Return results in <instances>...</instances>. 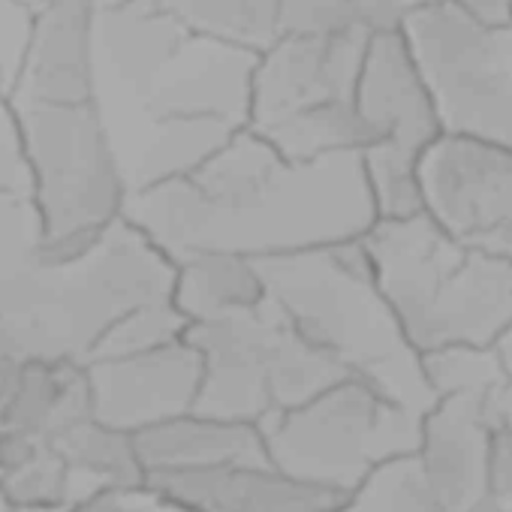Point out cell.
I'll list each match as a JSON object with an SVG mask.
<instances>
[{
	"label": "cell",
	"instance_id": "1",
	"mask_svg": "<svg viewBox=\"0 0 512 512\" xmlns=\"http://www.w3.org/2000/svg\"><path fill=\"white\" fill-rule=\"evenodd\" d=\"M121 217L172 266L202 250L275 260L356 244L380 220L362 154L284 160L250 127L193 175L127 193Z\"/></svg>",
	"mask_w": 512,
	"mask_h": 512
},
{
	"label": "cell",
	"instance_id": "14",
	"mask_svg": "<svg viewBox=\"0 0 512 512\" xmlns=\"http://www.w3.org/2000/svg\"><path fill=\"white\" fill-rule=\"evenodd\" d=\"M491 446L479 398H437L422 416L416 461L443 512H467L491 497Z\"/></svg>",
	"mask_w": 512,
	"mask_h": 512
},
{
	"label": "cell",
	"instance_id": "33",
	"mask_svg": "<svg viewBox=\"0 0 512 512\" xmlns=\"http://www.w3.org/2000/svg\"><path fill=\"white\" fill-rule=\"evenodd\" d=\"M467 512H512V497H497V494H491V497H485L482 503H476V506L467 509Z\"/></svg>",
	"mask_w": 512,
	"mask_h": 512
},
{
	"label": "cell",
	"instance_id": "6",
	"mask_svg": "<svg viewBox=\"0 0 512 512\" xmlns=\"http://www.w3.org/2000/svg\"><path fill=\"white\" fill-rule=\"evenodd\" d=\"M31 199L43 223L40 263H70L124 214L127 181L100 103L16 106Z\"/></svg>",
	"mask_w": 512,
	"mask_h": 512
},
{
	"label": "cell",
	"instance_id": "12",
	"mask_svg": "<svg viewBox=\"0 0 512 512\" xmlns=\"http://www.w3.org/2000/svg\"><path fill=\"white\" fill-rule=\"evenodd\" d=\"M368 40L344 34L329 40L281 37L256 55L247 127L263 133L299 112L353 100Z\"/></svg>",
	"mask_w": 512,
	"mask_h": 512
},
{
	"label": "cell",
	"instance_id": "34",
	"mask_svg": "<svg viewBox=\"0 0 512 512\" xmlns=\"http://www.w3.org/2000/svg\"><path fill=\"white\" fill-rule=\"evenodd\" d=\"M488 250H494L497 256H503V260L512 266V226H509V229H506V232H503V235L488 247Z\"/></svg>",
	"mask_w": 512,
	"mask_h": 512
},
{
	"label": "cell",
	"instance_id": "24",
	"mask_svg": "<svg viewBox=\"0 0 512 512\" xmlns=\"http://www.w3.org/2000/svg\"><path fill=\"white\" fill-rule=\"evenodd\" d=\"M338 512H443L419 470L416 455L398 458L371 473L353 494H347Z\"/></svg>",
	"mask_w": 512,
	"mask_h": 512
},
{
	"label": "cell",
	"instance_id": "7",
	"mask_svg": "<svg viewBox=\"0 0 512 512\" xmlns=\"http://www.w3.org/2000/svg\"><path fill=\"white\" fill-rule=\"evenodd\" d=\"M419 422L422 416L344 377L302 407L263 422L260 434L275 470L347 497L380 467L416 455Z\"/></svg>",
	"mask_w": 512,
	"mask_h": 512
},
{
	"label": "cell",
	"instance_id": "28",
	"mask_svg": "<svg viewBox=\"0 0 512 512\" xmlns=\"http://www.w3.org/2000/svg\"><path fill=\"white\" fill-rule=\"evenodd\" d=\"M43 247V223L31 196H0V275L34 263Z\"/></svg>",
	"mask_w": 512,
	"mask_h": 512
},
{
	"label": "cell",
	"instance_id": "35",
	"mask_svg": "<svg viewBox=\"0 0 512 512\" xmlns=\"http://www.w3.org/2000/svg\"><path fill=\"white\" fill-rule=\"evenodd\" d=\"M4 97H10V82H7V70H4V64H0V100Z\"/></svg>",
	"mask_w": 512,
	"mask_h": 512
},
{
	"label": "cell",
	"instance_id": "19",
	"mask_svg": "<svg viewBox=\"0 0 512 512\" xmlns=\"http://www.w3.org/2000/svg\"><path fill=\"white\" fill-rule=\"evenodd\" d=\"M97 40L118 79L148 94L187 34L157 0H112L97 13Z\"/></svg>",
	"mask_w": 512,
	"mask_h": 512
},
{
	"label": "cell",
	"instance_id": "9",
	"mask_svg": "<svg viewBox=\"0 0 512 512\" xmlns=\"http://www.w3.org/2000/svg\"><path fill=\"white\" fill-rule=\"evenodd\" d=\"M353 106L371 133L362 163L377 217L398 220L419 214V157L443 133V124L401 34L368 40Z\"/></svg>",
	"mask_w": 512,
	"mask_h": 512
},
{
	"label": "cell",
	"instance_id": "18",
	"mask_svg": "<svg viewBox=\"0 0 512 512\" xmlns=\"http://www.w3.org/2000/svg\"><path fill=\"white\" fill-rule=\"evenodd\" d=\"M133 443L145 479L160 473L269 464L260 428L199 413H187L172 422L154 425L142 434H133Z\"/></svg>",
	"mask_w": 512,
	"mask_h": 512
},
{
	"label": "cell",
	"instance_id": "8",
	"mask_svg": "<svg viewBox=\"0 0 512 512\" xmlns=\"http://www.w3.org/2000/svg\"><path fill=\"white\" fill-rule=\"evenodd\" d=\"M401 37L443 133L512 148V22L488 28L455 4H431L410 13Z\"/></svg>",
	"mask_w": 512,
	"mask_h": 512
},
{
	"label": "cell",
	"instance_id": "25",
	"mask_svg": "<svg viewBox=\"0 0 512 512\" xmlns=\"http://www.w3.org/2000/svg\"><path fill=\"white\" fill-rule=\"evenodd\" d=\"M422 374L434 398H485L506 380L491 347H443L425 353Z\"/></svg>",
	"mask_w": 512,
	"mask_h": 512
},
{
	"label": "cell",
	"instance_id": "10",
	"mask_svg": "<svg viewBox=\"0 0 512 512\" xmlns=\"http://www.w3.org/2000/svg\"><path fill=\"white\" fill-rule=\"evenodd\" d=\"M422 214L446 235L491 247L512 226V148L440 133L416 169Z\"/></svg>",
	"mask_w": 512,
	"mask_h": 512
},
{
	"label": "cell",
	"instance_id": "11",
	"mask_svg": "<svg viewBox=\"0 0 512 512\" xmlns=\"http://www.w3.org/2000/svg\"><path fill=\"white\" fill-rule=\"evenodd\" d=\"M85 374L94 419L133 437L193 413L202 362L199 353L178 338L145 353L91 362Z\"/></svg>",
	"mask_w": 512,
	"mask_h": 512
},
{
	"label": "cell",
	"instance_id": "3",
	"mask_svg": "<svg viewBox=\"0 0 512 512\" xmlns=\"http://www.w3.org/2000/svg\"><path fill=\"white\" fill-rule=\"evenodd\" d=\"M256 266L266 299L347 377L416 416L431 410L437 398L425 383L422 356L377 290L362 241L256 260Z\"/></svg>",
	"mask_w": 512,
	"mask_h": 512
},
{
	"label": "cell",
	"instance_id": "16",
	"mask_svg": "<svg viewBox=\"0 0 512 512\" xmlns=\"http://www.w3.org/2000/svg\"><path fill=\"white\" fill-rule=\"evenodd\" d=\"M145 488L184 512H338L332 491L284 476L272 464L148 476Z\"/></svg>",
	"mask_w": 512,
	"mask_h": 512
},
{
	"label": "cell",
	"instance_id": "15",
	"mask_svg": "<svg viewBox=\"0 0 512 512\" xmlns=\"http://www.w3.org/2000/svg\"><path fill=\"white\" fill-rule=\"evenodd\" d=\"M10 100L16 106L97 103V16L34 10Z\"/></svg>",
	"mask_w": 512,
	"mask_h": 512
},
{
	"label": "cell",
	"instance_id": "30",
	"mask_svg": "<svg viewBox=\"0 0 512 512\" xmlns=\"http://www.w3.org/2000/svg\"><path fill=\"white\" fill-rule=\"evenodd\" d=\"M413 10V0H356V34L365 40L398 37Z\"/></svg>",
	"mask_w": 512,
	"mask_h": 512
},
{
	"label": "cell",
	"instance_id": "36",
	"mask_svg": "<svg viewBox=\"0 0 512 512\" xmlns=\"http://www.w3.org/2000/svg\"><path fill=\"white\" fill-rule=\"evenodd\" d=\"M0 512H16V509L10 506V500H7L4 494H0Z\"/></svg>",
	"mask_w": 512,
	"mask_h": 512
},
{
	"label": "cell",
	"instance_id": "5",
	"mask_svg": "<svg viewBox=\"0 0 512 512\" xmlns=\"http://www.w3.org/2000/svg\"><path fill=\"white\" fill-rule=\"evenodd\" d=\"M184 341L202 362L193 413L211 419L260 428L347 377L269 299L244 314L190 323Z\"/></svg>",
	"mask_w": 512,
	"mask_h": 512
},
{
	"label": "cell",
	"instance_id": "13",
	"mask_svg": "<svg viewBox=\"0 0 512 512\" xmlns=\"http://www.w3.org/2000/svg\"><path fill=\"white\" fill-rule=\"evenodd\" d=\"M253 70V52L187 37L145 94L148 121L211 118L241 130L250 118Z\"/></svg>",
	"mask_w": 512,
	"mask_h": 512
},
{
	"label": "cell",
	"instance_id": "21",
	"mask_svg": "<svg viewBox=\"0 0 512 512\" xmlns=\"http://www.w3.org/2000/svg\"><path fill=\"white\" fill-rule=\"evenodd\" d=\"M49 443L58 449V455L73 473L76 500L103 488L133 491L145 485V470L139 464L133 437L124 431L106 428L97 419H85Z\"/></svg>",
	"mask_w": 512,
	"mask_h": 512
},
{
	"label": "cell",
	"instance_id": "31",
	"mask_svg": "<svg viewBox=\"0 0 512 512\" xmlns=\"http://www.w3.org/2000/svg\"><path fill=\"white\" fill-rule=\"evenodd\" d=\"M112 0H34V10H52V13H100Z\"/></svg>",
	"mask_w": 512,
	"mask_h": 512
},
{
	"label": "cell",
	"instance_id": "37",
	"mask_svg": "<svg viewBox=\"0 0 512 512\" xmlns=\"http://www.w3.org/2000/svg\"><path fill=\"white\" fill-rule=\"evenodd\" d=\"M16 512H34V509H16Z\"/></svg>",
	"mask_w": 512,
	"mask_h": 512
},
{
	"label": "cell",
	"instance_id": "20",
	"mask_svg": "<svg viewBox=\"0 0 512 512\" xmlns=\"http://www.w3.org/2000/svg\"><path fill=\"white\" fill-rule=\"evenodd\" d=\"M169 302L190 326L260 308L266 302V284L256 260L223 250H202L175 263Z\"/></svg>",
	"mask_w": 512,
	"mask_h": 512
},
{
	"label": "cell",
	"instance_id": "4",
	"mask_svg": "<svg viewBox=\"0 0 512 512\" xmlns=\"http://www.w3.org/2000/svg\"><path fill=\"white\" fill-rule=\"evenodd\" d=\"M374 284L419 356L491 347L512 323V266L446 235L422 211L377 220L362 238Z\"/></svg>",
	"mask_w": 512,
	"mask_h": 512
},
{
	"label": "cell",
	"instance_id": "29",
	"mask_svg": "<svg viewBox=\"0 0 512 512\" xmlns=\"http://www.w3.org/2000/svg\"><path fill=\"white\" fill-rule=\"evenodd\" d=\"M0 196H31V163L22 115L10 97L0 100Z\"/></svg>",
	"mask_w": 512,
	"mask_h": 512
},
{
	"label": "cell",
	"instance_id": "23",
	"mask_svg": "<svg viewBox=\"0 0 512 512\" xmlns=\"http://www.w3.org/2000/svg\"><path fill=\"white\" fill-rule=\"evenodd\" d=\"M187 37L263 55L281 40L278 0H157Z\"/></svg>",
	"mask_w": 512,
	"mask_h": 512
},
{
	"label": "cell",
	"instance_id": "32",
	"mask_svg": "<svg viewBox=\"0 0 512 512\" xmlns=\"http://www.w3.org/2000/svg\"><path fill=\"white\" fill-rule=\"evenodd\" d=\"M491 350H494V359H497V365H500L503 377H506V380H512V323H509V326L494 338Z\"/></svg>",
	"mask_w": 512,
	"mask_h": 512
},
{
	"label": "cell",
	"instance_id": "2",
	"mask_svg": "<svg viewBox=\"0 0 512 512\" xmlns=\"http://www.w3.org/2000/svg\"><path fill=\"white\" fill-rule=\"evenodd\" d=\"M175 266L130 223L115 220L70 263H28L0 275V365L43 359L88 365L133 311L172 296Z\"/></svg>",
	"mask_w": 512,
	"mask_h": 512
},
{
	"label": "cell",
	"instance_id": "22",
	"mask_svg": "<svg viewBox=\"0 0 512 512\" xmlns=\"http://www.w3.org/2000/svg\"><path fill=\"white\" fill-rule=\"evenodd\" d=\"M235 127L211 118H163L151 124V136L124 175L127 193L154 187L172 178L193 175L214 151H220Z\"/></svg>",
	"mask_w": 512,
	"mask_h": 512
},
{
	"label": "cell",
	"instance_id": "26",
	"mask_svg": "<svg viewBox=\"0 0 512 512\" xmlns=\"http://www.w3.org/2000/svg\"><path fill=\"white\" fill-rule=\"evenodd\" d=\"M184 332H187V320L172 308V302H157V305H148V308L133 311L130 317H124L100 341V347H97L91 362L145 353V350H154V347H163V344H172V341L184 338Z\"/></svg>",
	"mask_w": 512,
	"mask_h": 512
},
{
	"label": "cell",
	"instance_id": "17",
	"mask_svg": "<svg viewBox=\"0 0 512 512\" xmlns=\"http://www.w3.org/2000/svg\"><path fill=\"white\" fill-rule=\"evenodd\" d=\"M85 419L94 413L82 365L43 359L0 365V431L55 440Z\"/></svg>",
	"mask_w": 512,
	"mask_h": 512
},
{
	"label": "cell",
	"instance_id": "27",
	"mask_svg": "<svg viewBox=\"0 0 512 512\" xmlns=\"http://www.w3.org/2000/svg\"><path fill=\"white\" fill-rule=\"evenodd\" d=\"M278 31L296 40L356 34V0H278Z\"/></svg>",
	"mask_w": 512,
	"mask_h": 512
}]
</instances>
